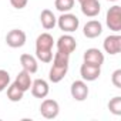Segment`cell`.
Returning <instances> with one entry per match:
<instances>
[{"mask_svg": "<svg viewBox=\"0 0 121 121\" xmlns=\"http://www.w3.org/2000/svg\"><path fill=\"white\" fill-rule=\"evenodd\" d=\"M74 3L76 0H56L54 2V6L58 12L61 13H69L73 7H74Z\"/></svg>", "mask_w": 121, "mask_h": 121, "instance_id": "d6986e66", "label": "cell"}, {"mask_svg": "<svg viewBox=\"0 0 121 121\" xmlns=\"http://www.w3.org/2000/svg\"><path fill=\"white\" fill-rule=\"evenodd\" d=\"M111 81H112L114 87L121 88V70H120V69L115 70V71L112 73V76H111Z\"/></svg>", "mask_w": 121, "mask_h": 121, "instance_id": "603a6c76", "label": "cell"}, {"mask_svg": "<svg viewBox=\"0 0 121 121\" xmlns=\"http://www.w3.org/2000/svg\"><path fill=\"white\" fill-rule=\"evenodd\" d=\"M27 3H29V0H10V4H12L14 9H17V10L24 9V7L27 6Z\"/></svg>", "mask_w": 121, "mask_h": 121, "instance_id": "cb8c5ba5", "label": "cell"}, {"mask_svg": "<svg viewBox=\"0 0 121 121\" xmlns=\"http://www.w3.org/2000/svg\"><path fill=\"white\" fill-rule=\"evenodd\" d=\"M81 6V12L84 16L87 17H95L98 16L100 10H101V4L98 0H86V2L80 3Z\"/></svg>", "mask_w": 121, "mask_h": 121, "instance_id": "5bb4252c", "label": "cell"}, {"mask_svg": "<svg viewBox=\"0 0 121 121\" xmlns=\"http://www.w3.org/2000/svg\"><path fill=\"white\" fill-rule=\"evenodd\" d=\"M54 39L50 33H41L36 39V51H53Z\"/></svg>", "mask_w": 121, "mask_h": 121, "instance_id": "7c38bea8", "label": "cell"}, {"mask_svg": "<svg viewBox=\"0 0 121 121\" xmlns=\"http://www.w3.org/2000/svg\"><path fill=\"white\" fill-rule=\"evenodd\" d=\"M40 23L43 26V29L46 30H51L54 29V26L57 24V17L54 16V13L48 9H44L40 14Z\"/></svg>", "mask_w": 121, "mask_h": 121, "instance_id": "2e32d148", "label": "cell"}, {"mask_svg": "<svg viewBox=\"0 0 121 121\" xmlns=\"http://www.w3.org/2000/svg\"><path fill=\"white\" fill-rule=\"evenodd\" d=\"M108 110L114 114V115H121V97L115 95L114 98L110 100L108 103Z\"/></svg>", "mask_w": 121, "mask_h": 121, "instance_id": "ffe728a7", "label": "cell"}, {"mask_svg": "<svg viewBox=\"0 0 121 121\" xmlns=\"http://www.w3.org/2000/svg\"><path fill=\"white\" fill-rule=\"evenodd\" d=\"M20 64H22L23 70L29 71L30 74H34V73L39 70L37 58L33 57L31 54H22V56H20Z\"/></svg>", "mask_w": 121, "mask_h": 121, "instance_id": "9a60e30c", "label": "cell"}, {"mask_svg": "<svg viewBox=\"0 0 121 121\" xmlns=\"http://www.w3.org/2000/svg\"><path fill=\"white\" fill-rule=\"evenodd\" d=\"M108 2H117V0H108Z\"/></svg>", "mask_w": 121, "mask_h": 121, "instance_id": "484cf974", "label": "cell"}, {"mask_svg": "<svg viewBox=\"0 0 121 121\" xmlns=\"http://www.w3.org/2000/svg\"><path fill=\"white\" fill-rule=\"evenodd\" d=\"M40 112L44 118L47 120H53L58 115L60 112V105L56 100H51V98H46L41 101V105H40Z\"/></svg>", "mask_w": 121, "mask_h": 121, "instance_id": "277c9868", "label": "cell"}, {"mask_svg": "<svg viewBox=\"0 0 121 121\" xmlns=\"http://www.w3.org/2000/svg\"><path fill=\"white\" fill-rule=\"evenodd\" d=\"M103 47L105 50V53H108L110 56H115L121 51V36L120 34H111L108 37H105V40L103 41Z\"/></svg>", "mask_w": 121, "mask_h": 121, "instance_id": "52a82bcc", "label": "cell"}, {"mask_svg": "<svg viewBox=\"0 0 121 121\" xmlns=\"http://www.w3.org/2000/svg\"><path fill=\"white\" fill-rule=\"evenodd\" d=\"M10 84V74L6 70H0V93L4 91Z\"/></svg>", "mask_w": 121, "mask_h": 121, "instance_id": "44dd1931", "label": "cell"}, {"mask_svg": "<svg viewBox=\"0 0 121 121\" xmlns=\"http://www.w3.org/2000/svg\"><path fill=\"white\" fill-rule=\"evenodd\" d=\"M77 2H78V3H83V2H86V0H77Z\"/></svg>", "mask_w": 121, "mask_h": 121, "instance_id": "d4e9b609", "label": "cell"}, {"mask_svg": "<svg viewBox=\"0 0 121 121\" xmlns=\"http://www.w3.org/2000/svg\"><path fill=\"white\" fill-rule=\"evenodd\" d=\"M23 95H24V91L20 90L14 83H13V84H9V87H7V98H9L10 101H13V103L22 101Z\"/></svg>", "mask_w": 121, "mask_h": 121, "instance_id": "ac0fdd59", "label": "cell"}, {"mask_svg": "<svg viewBox=\"0 0 121 121\" xmlns=\"http://www.w3.org/2000/svg\"><path fill=\"white\" fill-rule=\"evenodd\" d=\"M57 26L60 27V30H63L64 33H73L78 29L80 26V20L76 14L71 13H61L57 19Z\"/></svg>", "mask_w": 121, "mask_h": 121, "instance_id": "7a4b0ae2", "label": "cell"}, {"mask_svg": "<svg viewBox=\"0 0 121 121\" xmlns=\"http://www.w3.org/2000/svg\"><path fill=\"white\" fill-rule=\"evenodd\" d=\"M83 33L87 39H95L103 33V24L98 20H90L84 24Z\"/></svg>", "mask_w": 121, "mask_h": 121, "instance_id": "4fadbf2b", "label": "cell"}, {"mask_svg": "<svg viewBox=\"0 0 121 121\" xmlns=\"http://www.w3.org/2000/svg\"><path fill=\"white\" fill-rule=\"evenodd\" d=\"M70 93H71V97L76 101H84L88 97V87L84 83V80H77L71 84Z\"/></svg>", "mask_w": 121, "mask_h": 121, "instance_id": "9c48e42d", "label": "cell"}, {"mask_svg": "<svg viewBox=\"0 0 121 121\" xmlns=\"http://www.w3.org/2000/svg\"><path fill=\"white\" fill-rule=\"evenodd\" d=\"M56 46H57V51L70 56V54L76 50L77 41H76V39H74L71 34H63L61 37L57 40V44H56Z\"/></svg>", "mask_w": 121, "mask_h": 121, "instance_id": "8992f818", "label": "cell"}, {"mask_svg": "<svg viewBox=\"0 0 121 121\" xmlns=\"http://www.w3.org/2000/svg\"><path fill=\"white\" fill-rule=\"evenodd\" d=\"M31 94L33 97L36 98H46L48 91H50V87H48V83L43 78H37L31 83Z\"/></svg>", "mask_w": 121, "mask_h": 121, "instance_id": "8fae6325", "label": "cell"}, {"mask_svg": "<svg viewBox=\"0 0 121 121\" xmlns=\"http://www.w3.org/2000/svg\"><path fill=\"white\" fill-rule=\"evenodd\" d=\"M105 23H107L108 29L112 30L114 33H118L121 30V7L118 4L108 9V12L105 14Z\"/></svg>", "mask_w": 121, "mask_h": 121, "instance_id": "3957f363", "label": "cell"}, {"mask_svg": "<svg viewBox=\"0 0 121 121\" xmlns=\"http://www.w3.org/2000/svg\"><path fill=\"white\" fill-rule=\"evenodd\" d=\"M83 60H84V63H88V64L101 67L103 63H104V54L98 48H87L84 51Z\"/></svg>", "mask_w": 121, "mask_h": 121, "instance_id": "30bf717a", "label": "cell"}, {"mask_svg": "<svg viewBox=\"0 0 121 121\" xmlns=\"http://www.w3.org/2000/svg\"><path fill=\"white\" fill-rule=\"evenodd\" d=\"M37 60H40L41 63H51L53 60V51H36Z\"/></svg>", "mask_w": 121, "mask_h": 121, "instance_id": "7402d4cb", "label": "cell"}, {"mask_svg": "<svg viewBox=\"0 0 121 121\" xmlns=\"http://www.w3.org/2000/svg\"><path fill=\"white\" fill-rule=\"evenodd\" d=\"M6 43L12 48H20L26 44V33L20 29H13L7 33Z\"/></svg>", "mask_w": 121, "mask_h": 121, "instance_id": "5b68a950", "label": "cell"}, {"mask_svg": "<svg viewBox=\"0 0 121 121\" xmlns=\"http://www.w3.org/2000/svg\"><path fill=\"white\" fill-rule=\"evenodd\" d=\"M53 66L48 73V78L51 83H60L69 71V63H70V56L57 51L53 57Z\"/></svg>", "mask_w": 121, "mask_h": 121, "instance_id": "6da1fadb", "label": "cell"}, {"mask_svg": "<svg viewBox=\"0 0 121 121\" xmlns=\"http://www.w3.org/2000/svg\"><path fill=\"white\" fill-rule=\"evenodd\" d=\"M31 83H33V81H31V76H30V73L26 71V70H22V71L17 74L16 80H14V84H16L20 90H23L24 93L30 90Z\"/></svg>", "mask_w": 121, "mask_h": 121, "instance_id": "e0dca14e", "label": "cell"}, {"mask_svg": "<svg viewBox=\"0 0 121 121\" xmlns=\"http://www.w3.org/2000/svg\"><path fill=\"white\" fill-rule=\"evenodd\" d=\"M80 74L84 81H95L101 74V67L93 66L88 63H83L80 67Z\"/></svg>", "mask_w": 121, "mask_h": 121, "instance_id": "ba28073f", "label": "cell"}]
</instances>
